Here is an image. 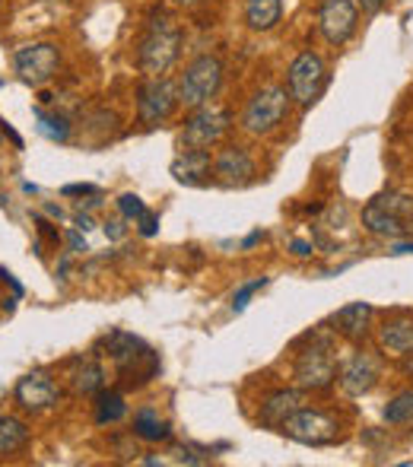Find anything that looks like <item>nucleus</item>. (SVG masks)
Returning a JSON list of instances; mask_svg holds the SVG:
<instances>
[{
  "label": "nucleus",
  "mask_w": 413,
  "mask_h": 467,
  "mask_svg": "<svg viewBox=\"0 0 413 467\" xmlns=\"http://www.w3.org/2000/svg\"><path fill=\"white\" fill-rule=\"evenodd\" d=\"M179 51H181V29L175 26L172 16L153 10L147 19V29L140 36V45H137V64H140V70L150 77H162L179 61Z\"/></svg>",
  "instance_id": "1"
},
{
  "label": "nucleus",
  "mask_w": 413,
  "mask_h": 467,
  "mask_svg": "<svg viewBox=\"0 0 413 467\" xmlns=\"http://www.w3.org/2000/svg\"><path fill=\"white\" fill-rule=\"evenodd\" d=\"M102 347L108 350L105 357L115 363L124 385H143V381L160 375V357H156L140 337H134V334L111 331L108 337L102 340Z\"/></svg>",
  "instance_id": "2"
},
{
  "label": "nucleus",
  "mask_w": 413,
  "mask_h": 467,
  "mask_svg": "<svg viewBox=\"0 0 413 467\" xmlns=\"http://www.w3.org/2000/svg\"><path fill=\"white\" fill-rule=\"evenodd\" d=\"M286 111H290V89L264 87L248 99L245 111H242V128L254 137H267L284 124Z\"/></svg>",
  "instance_id": "3"
},
{
  "label": "nucleus",
  "mask_w": 413,
  "mask_h": 467,
  "mask_svg": "<svg viewBox=\"0 0 413 467\" xmlns=\"http://www.w3.org/2000/svg\"><path fill=\"white\" fill-rule=\"evenodd\" d=\"M232 128V115H229L222 105H201V109L191 111V118L185 121V130H181V147L185 150H210L222 140Z\"/></svg>",
  "instance_id": "4"
},
{
  "label": "nucleus",
  "mask_w": 413,
  "mask_h": 467,
  "mask_svg": "<svg viewBox=\"0 0 413 467\" xmlns=\"http://www.w3.org/2000/svg\"><path fill=\"white\" fill-rule=\"evenodd\" d=\"M220 83H222L220 57H213V55L194 57L179 83L181 105H185V109H201V105H207L210 99L220 93Z\"/></svg>",
  "instance_id": "5"
},
{
  "label": "nucleus",
  "mask_w": 413,
  "mask_h": 467,
  "mask_svg": "<svg viewBox=\"0 0 413 467\" xmlns=\"http://www.w3.org/2000/svg\"><path fill=\"white\" fill-rule=\"evenodd\" d=\"M286 439L303 445H334L340 439V423L325 410H315V407H299L296 413L284 420L280 426Z\"/></svg>",
  "instance_id": "6"
},
{
  "label": "nucleus",
  "mask_w": 413,
  "mask_h": 467,
  "mask_svg": "<svg viewBox=\"0 0 413 467\" xmlns=\"http://www.w3.org/2000/svg\"><path fill=\"white\" fill-rule=\"evenodd\" d=\"M296 385L305 388V391H325L337 381V359H334V347L327 337L312 340L309 350L299 353L296 359Z\"/></svg>",
  "instance_id": "7"
},
{
  "label": "nucleus",
  "mask_w": 413,
  "mask_h": 467,
  "mask_svg": "<svg viewBox=\"0 0 413 467\" xmlns=\"http://www.w3.org/2000/svg\"><path fill=\"white\" fill-rule=\"evenodd\" d=\"M179 102H181L179 87L172 80H166V77H150L137 89V115H140V121L147 128L169 121L172 111L179 109Z\"/></svg>",
  "instance_id": "8"
},
{
  "label": "nucleus",
  "mask_w": 413,
  "mask_h": 467,
  "mask_svg": "<svg viewBox=\"0 0 413 467\" xmlns=\"http://www.w3.org/2000/svg\"><path fill=\"white\" fill-rule=\"evenodd\" d=\"M327 83V70L315 51H303V55L293 57L290 74H286V87H290V99L303 109H309L315 99L321 96Z\"/></svg>",
  "instance_id": "9"
},
{
  "label": "nucleus",
  "mask_w": 413,
  "mask_h": 467,
  "mask_svg": "<svg viewBox=\"0 0 413 467\" xmlns=\"http://www.w3.org/2000/svg\"><path fill=\"white\" fill-rule=\"evenodd\" d=\"M57 64H61V51L51 42H32L13 55V67H16L19 80L29 83V87H45L51 77L57 74Z\"/></svg>",
  "instance_id": "10"
},
{
  "label": "nucleus",
  "mask_w": 413,
  "mask_h": 467,
  "mask_svg": "<svg viewBox=\"0 0 413 467\" xmlns=\"http://www.w3.org/2000/svg\"><path fill=\"white\" fill-rule=\"evenodd\" d=\"M356 23H359L356 0H321L318 29L327 45H346L356 36Z\"/></svg>",
  "instance_id": "11"
},
{
  "label": "nucleus",
  "mask_w": 413,
  "mask_h": 467,
  "mask_svg": "<svg viewBox=\"0 0 413 467\" xmlns=\"http://www.w3.org/2000/svg\"><path fill=\"white\" fill-rule=\"evenodd\" d=\"M57 400H61V388L51 381V375L29 372L16 381V404L23 407V410L42 413V410L57 407Z\"/></svg>",
  "instance_id": "12"
},
{
  "label": "nucleus",
  "mask_w": 413,
  "mask_h": 467,
  "mask_svg": "<svg viewBox=\"0 0 413 467\" xmlns=\"http://www.w3.org/2000/svg\"><path fill=\"white\" fill-rule=\"evenodd\" d=\"M378 375H382L378 359L363 350L340 369V388H344L350 398H363V394H369L372 388L378 385Z\"/></svg>",
  "instance_id": "13"
},
{
  "label": "nucleus",
  "mask_w": 413,
  "mask_h": 467,
  "mask_svg": "<svg viewBox=\"0 0 413 467\" xmlns=\"http://www.w3.org/2000/svg\"><path fill=\"white\" fill-rule=\"evenodd\" d=\"M213 172H216V179L229 188L248 185V182L254 179V160L242 147H229L213 160Z\"/></svg>",
  "instance_id": "14"
},
{
  "label": "nucleus",
  "mask_w": 413,
  "mask_h": 467,
  "mask_svg": "<svg viewBox=\"0 0 413 467\" xmlns=\"http://www.w3.org/2000/svg\"><path fill=\"white\" fill-rule=\"evenodd\" d=\"M334 331L340 334V337L346 340H363L366 334H369V321H372V306L369 302H350V306H344L337 315H334Z\"/></svg>",
  "instance_id": "15"
},
{
  "label": "nucleus",
  "mask_w": 413,
  "mask_h": 467,
  "mask_svg": "<svg viewBox=\"0 0 413 467\" xmlns=\"http://www.w3.org/2000/svg\"><path fill=\"white\" fill-rule=\"evenodd\" d=\"M213 172V160H210V150H185L179 160L172 162V175L181 185H204Z\"/></svg>",
  "instance_id": "16"
},
{
  "label": "nucleus",
  "mask_w": 413,
  "mask_h": 467,
  "mask_svg": "<svg viewBox=\"0 0 413 467\" xmlns=\"http://www.w3.org/2000/svg\"><path fill=\"white\" fill-rule=\"evenodd\" d=\"M378 344L391 357H408L413 353V321L408 318H391L378 327Z\"/></svg>",
  "instance_id": "17"
},
{
  "label": "nucleus",
  "mask_w": 413,
  "mask_h": 467,
  "mask_svg": "<svg viewBox=\"0 0 413 467\" xmlns=\"http://www.w3.org/2000/svg\"><path fill=\"white\" fill-rule=\"evenodd\" d=\"M363 226L369 229L372 235H382V239H401V235L408 233V226H404L401 216H395L391 210L378 207L376 201L363 210Z\"/></svg>",
  "instance_id": "18"
},
{
  "label": "nucleus",
  "mask_w": 413,
  "mask_h": 467,
  "mask_svg": "<svg viewBox=\"0 0 413 467\" xmlns=\"http://www.w3.org/2000/svg\"><path fill=\"white\" fill-rule=\"evenodd\" d=\"M70 388H74L77 394H99L102 385H105V372L102 366L96 363V359L89 357H80L70 363Z\"/></svg>",
  "instance_id": "19"
},
{
  "label": "nucleus",
  "mask_w": 413,
  "mask_h": 467,
  "mask_svg": "<svg viewBox=\"0 0 413 467\" xmlns=\"http://www.w3.org/2000/svg\"><path fill=\"white\" fill-rule=\"evenodd\" d=\"M303 407V394L299 391H277L261 404V423L264 426H284V420L290 413H296Z\"/></svg>",
  "instance_id": "20"
},
{
  "label": "nucleus",
  "mask_w": 413,
  "mask_h": 467,
  "mask_svg": "<svg viewBox=\"0 0 413 467\" xmlns=\"http://www.w3.org/2000/svg\"><path fill=\"white\" fill-rule=\"evenodd\" d=\"M284 16V0H248L245 23L252 32H271Z\"/></svg>",
  "instance_id": "21"
},
{
  "label": "nucleus",
  "mask_w": 413,
  "mask_h": 467,
  "mask_svg": "<svg viewBox=\"0 0 413 467\" xmlns=\"http://www.w3.org/2000/svg\"><path fill=\"white\" fill-rule=\"evenodd\" d=\"M134 436L143 439V442H166L172 436V426L153 407H143V410L134 413Z\"/></svg>",
  "instance_id": "22"
},
{
  "label": "nucleus",
  "mask_w": 413,
  "mask_h": 467,
  "mask_svg": "<svg viewBox=\"0 0 413 467\" xmlns=\"http://www.w3.org/2000/svg\"><path fill=\"white\" fill-rule=\"evenodd\" d=\"M29 445V430L23 420L16 417H0V458L16 455Z\"/></svg>",
  "instance_id": "23"
},
{
  "label": "nucleus",
  "mask_w": 413,
  "mask_h": 467,
  "mask_svg": "<svg viewBox=\"0 0 413 467\" xmlns=\"http://www.w3.org/2000/svg\"><path fill=\"white\" fill-rule=\"evenodd\" d=\"M124 413H128V404H124L121 391H99V398H96V423L111 426L118 420H124Z\"/></svg>",
  "instance_id": "24"
},
{
  "label": "nucleus",
  "mask_w": 413,
  "mask_h": 467,
  "mask_svg": "<svg viewBox=\"0 0 413 467\" xmlns=\"http://www.w3.org/2000/svg\"><path fill=\"white\" fill-rule=\"evenodd\" d=\"M38 121V134L48 137L55 143H64L70 137V121L64 115H55V111H45V109H36L32 111Z\"/></svg>",
  "instance_id": "25"
},
{
  "label": "nucleus",
  "mask_w": 413,
  "mask_h": 467,
  "mask_svg": "<svg viewBox=\"0 0 413 467\" xmlns=\"http://www.w3.org/2000/svg\"><path fill=\"white\" fill-rule=\"evenodd\" d=\"M385 423L401 426L413 423V391H401L385 404Z\"/></svg>",
  "instance_id": "26"
},
{
  "label": "nucleus",
  "mask_w": 413,
  "mask_h": 467,
  "mask_svg": "<svg viewBox=\"0 0 413 467\" xmlns=\"http://www.w3.org/2000/svg\"><path fill=\"white\" fill-rule=\"evenodd\" d=\"M376 203L378 207H385V210H391L395 216H413V201L408 194H395V191H388V194H378L376 197Z\"/></svg>",
  "instance_id": "27"
},
{
  "label": "nucleus",
  "mask_w": 413,
  "mask_h": 467,
  "mask_svg": "<svg viewBox=\"0 0 413 467\" xmlns=\"http://www.w3.org/2000/svg\"><path fill=\"white\" fill-rule=\"evenodd\" d=\"M264 286H267V277H258V280H252V283H245V286L235 289V296H232V312H245L248 302H252V296L258 293V289H264Z\"/></svg>",
  "instance_id": "28"
},
{
  "label": "nucleus",
  "mask_w": 413,
  "mask_h": 467,
  "mask_svg": "<svg viewBox=\"0 0 413 467\" xmlns=\"http://www.w3.org/2000/svg\"><path fill=\"white\" fill-rule=\"evenodd\" d=\"M118 210H121L124 220H134V223L147 213V207H143V201L137 194H121V197H118Z\"/></svg>",
  "instance_id": "29"
},
{
  "label": "nucleus",
  "mask_w": 413,
  "mask_h": 467,
  "mask_svg": "<svg viewBox=\"0 0 413 467\" xmlns=\"http://www.w3.org/2000/svg\"><path fill=\"white\" fill-rule=\"evenodd\" d=\"M137 226H140V235H147V239H153V235L160 233V216L150 213V210H147V213H143L140 220H137Z\"/></svg>",
  "instance_id": "30"
},
{
  "label": "nucleus",
  "mask_w": 413,
  "mask_h": 467,
  "mask_svg": "<svg viewBox=\"0 0 413 467\" xmlns=\"http://www.w3.org/2000/svg\"><path fill=\"white\" fill-rule=\"evenodd\" d=\"M385 4H388V0H356V6H359V10H363V13H369V16H372V13H378V10H382Z\"/></svg>",
  "instance_id": "31"
},
{
  "label": "nucleus",
  "mask_w": 413,
  "mask_h": 467,
  "mask_svg": "<svg viewBox=\"0 0 413 467\" xmlns=\"http://www.w3.org/2000/svg\"><path fill=\"white\" fill-rule=\"evenodd\" d=\"M64 194H99V188H96V185H67V188H64Z\"/></svg>",
  "instance_id": "32"
},
{
  "label": "nucleus",
  "mask_w": 413,
  "mask_h": 467,
  "mask_svg": "<svg viewBox=\"0 0 413 467\" xmlns=\"http://www.w3.org/2000/svg\"><path fill=\"white\" fill-rule=\"evenodd\" d=\"M105 235H111V239H121V235H124L121 220H108V223H105Z\"/></svg>",
  "instance_id": "33"
},
{
  "label": "nucleus",
  "mask_w": 413,
  "mask_h": 467,
  "mask_svg": "<svg viewBox=\"0 0 413 467\" xmlns=\"http://www.w3.org/2000/svg\"><path fill=\"white\" fill-rule=\"evenodd\" d=\"M290 248H293V254H299V258H309V254H312V245H309V242H303V239H296Z\"/></svg>",
  "instance_id": "34"
},
{
  "label": "nucleus",
  "mask_w": 413,
  "mask_h": 467,
  "mask_svg": "<svg viewBox=\"0 0 413 467\" xmlns=\"http://www.w3.org/2000/svg\"><path fill=\"white\" fill-rule=\"evenodd\" d=\"M391 254H413V242H395Z\"/></svg>",
  "instance_id": "35"
},
{
  "label": "nucleus",
  "mask_w": 413,
  "mask_h": 467,
  "mask_svg": "<svg viewBox=\"0 0 413 467\" xmlns=\"http://www.w3.org/2000/svg\"><path fill=\"white\" fill-rule=\"evenodd\" d=\"M67 242H70V248H74V252H80V248L87 252V242L80 239V233H70V235H67Z\"/></svg>",
  "instance_id": "36"
},
{
  "label": "nucleus",
  "mask_w": 413,
  "mask_h": 467,
  "mask_svg": "<svg viewBox=\"0 0 413 467\" xmlns=\"http://www.w3.org/2000/svg\"><path fill=\"white\" fill-rule=\"evenodd\" d=\"M261 239H264V233H252V235H248L245 242H242V248H252V245H258Z\"/></svg>",
  "instance_id": "37"
},
{
  "label": "nucleus",
  "mask_w": 413,
  "mask_h": 467,
  "mask_svg": "<svg viewBox=\"0 0 413 467\" xmlns=\"http://www.w3.org/2000/svg\"><path fill=\"white\" fill-rule=\"evenodd\" d=\"M77 229H93V220H89L87 213H80L77 216Z\"/></svg>",
  "instance_id": "38"
},
{
  "label": "nucleus",
  "mask_w": 413,
  "mask_h": 467,
  "mask_svg": "<svg viewBox=\"0 0 413 467\" xmlns=\"http://www.w3.org/2000/svg\"><path fill=\"white\" fill-rule=\"evenodd\" d=\"M408 233L413 235V216H410V223H408Z\"/></svg>",
  "instance_id": "39"
},
{
  "label": "nucleus",
  "mask_w": 413,
  "mask_h": 467,
  "mask_svg": "<svg viewBox=\"0 0 413 467\" xmlns=\"http://www.w3.org/2000/svg\"><path fill=\"white\" fill-rule=\"evenodd\" d=\"M179 4H198V0H179Z\"/></svg>",
  "instance_id": "40"
}]
</instances>
